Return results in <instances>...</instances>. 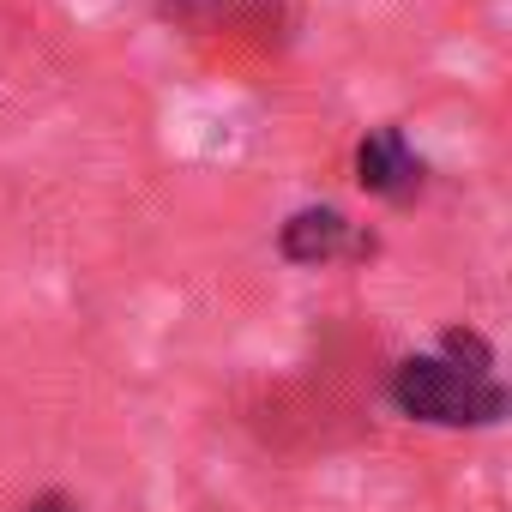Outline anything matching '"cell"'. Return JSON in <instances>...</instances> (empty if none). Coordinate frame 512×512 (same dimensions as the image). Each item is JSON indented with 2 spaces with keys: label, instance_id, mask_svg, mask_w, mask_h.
I'll return each mask as SVG.
<instances>
[{
  "label": "cell",
  "instance_id": "cell-4",
  "mask_svg": "<svg viewBox=\"0 0 512 512\" xmlns=\"http://www.w3.org/2000/svg\"><path fill=\"white\" fill-rule=\"evenodd\" d=\"M25 512H73V500H67V494H43V500L25 506Z\"/></svg>",
  "mask_w": 512,
  "mask_h": 512
},
{
  "label": "cell",
  "instance_id": "cell-2",
  "mask_svg": "<svg viewBox=\"0 0 512 512\" xmlns=\"http://www.w3.org/2000/svg\"><path fill=\"white\" fill-rule=\"evenodd\" d=\"M278 253H284L290 266H332V260H350V253H374V235H362L332 205H302L278 229Z\"/></svg>",
  "mask_w": 512,
  "mask_h": 512
},
{
  "label": "cell",
  "instance_id": "cell-3",
  "mask_svg": "<svg viewBox=\"0 0 512 512\" xmlns=\"http://www.w3.org/2000/svg\"><path fill=\"white\" fill-rule=\"evenodd\" d=\"M422 157L410 151V139H404V127H374L362 145H356V181H362V193H374V199H392V205H404V199H416L422 193Z\"/></svg>",
  "mask_w": 512,
  "mask_h": 512
},
{
  "label": "cell",
  "instance_id": "cell-1",
  "mask_svg": "<svg viewBox=\"0 0 512 512\" xmlns=\"http://www.w3.org/2000/svg\"><path fill=\"white\" fill-rule=\"evenodd\" d=\"M488 368L494 356L476 332H446L440 356H404L392 368V404L428 428H494L506 416V386Z\"/></svg>",
  "mask_w": 512,
  "mask_h": 512
}]
</instances>
